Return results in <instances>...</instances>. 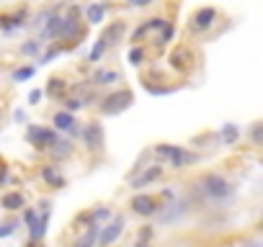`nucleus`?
Returning a JSON list of instances; mask_svg holds the SVG:
<instances>
[{
  "mask_svg": "<svg viewBox=\"0 0 263 247\" xmlns=\"http://www.w3.org/2000/svg\"><path fill=\"white\" fill-rule=\"evenodd\" d=\"M103 18H106V6H103V3H90V6H85V21H88V24L98 26V24H103Z\"/></svg>",
  "mask_w": 263,
  "mask_h": 247,
  "instance_id": "obj_13",
  "label": "nucleus"
},
{
  "mask_svg": "<svg viewBox=\"0 0 263 247\" xmlns=\"http://www.w3.org/2000/svg\"><path fill=\"white\" fill-rule=\"evenodd\" d=\"M16 232V224L13 221H6V224H0V237H11Z\"/></svg>",
  "mask_w": 263,
  "mask_h": 247,
  "instance_id": "obj_34",
  "label": "nucleus"
},
{
  "mask_svg": "<svg viewBox=\"0 0 263 247\" xmlns=\"http://www.w3.org/2000/svg\"><path fill=\"white\" fill-rule=\"evenodd\" d=\"M119 77L121 75L116 70H96L90 80H93V85H111V83H119Z\"/></svg>",
  "mask_w": 263,
  "mask_h": 247,
  "instance_id": "obj_15",
  "label": "nucleus"
},
{
  "mask_svg": "<svg viewBox=\"0 0 263 247\" xmlns=\"http://www.w3.org/2000/svg\"><path fill=\"white\" fill-rule=\"evenodd\" d=\"M42 95H44V90H39V88H34V90L29 93V103H31V106H39V100H42Z\"/></svg>",
  "mask_w": 263,
  "mask_h": 247,
  "instance_id": "obj_35",
  "label": "nucleus"
},
{
  "mask_svg": "<svg viewBox=\"0 0 263 247\" xmlns=\"http://www.w3.org/2000/svg\"><path fill=\"white\" fill-rule=\"evenodd\" d=\"M248 137H250V142H253L255 147H263V121L253 123L250 132H248Z\"/></svg>",
  "mask_w": 263,
  "mask_h": 247,
  "instance_id": "obj_24",
  "label": "nucleus"
},
{
  "mask_svg": "<svg viewBox=\"0 0 263 247\" xmlns=\"http://www.w3.org/2000/svg\"><path fill=\"white\" fill-rule=\"evenodd\" d=\"M34 75H36V67L26 65V67H18V70H13L11 80H13V83H26V80H31Z\"/></svg>",
  "mask_w": 263,
  "mask_h": 247,
  "instance_id": "obj_19",
  "label": "nucleus"
},
{
  "mask_svg": "<svg viewBox=\"0 0 263 247\" xmlns=\"http://www.w3.org/2000/svg\"><path fill=\"white\" fill-rule=\"evenodd\" d=\"M65 3H72V0H65Z\"/></svg>",
  "mask_w": 263,
  "mask_h": 247,
  "instance_id": "obj_41",
  "label": "nucleus"
},
{
  "mask_svg": "<svg viewBox=\"0 0 263 247\" xmlns=\"http://www.w3.org/2000/svg\"><path fill=\"white\" fill-rule=\"evenodd\" d=\"M106 52H108V47H106V44H103V42L98 39V42L93 44V49H90V54H88V62H98V59H101V57H103Z\"/></svg>",
  "mask_w": 263,
  "mask_h": 247,
  "instance_id": "obj_25",
  "label": "nucleus"
},
{
  "mask_svg": "<svg viewBox=\"0 0 263 247\" xmlns=\"http://www.w3.org/2000/svg\"><path fill=\"white\" fill-rule=\"evenodd\" d=\"M204 193L214 201H222L227 196H232V186L227 178H222L219 173H206L204 175Z\"/></svg>",
  "mask_w": 263,
  "mask_h": 247,
  "instance_id": "obj_4",
  "label": "nucleus"
},
{
  "mask_svg": "<svg viewBox=\"0 0 263 247\" xmlns=\"http://www.w3.org/2000/svg\"><path fill=\"white\" fill-rule=\"evenodd\" d=\"M26 142L34 145L36 150H52V147L60 142V137H57V129H49V127H29Z\"/></svg>",
  "mask_w": 263,
  "mask_h": 247,
  "instance_id": "obj_3",
  "label": "nucleus"
},
{
  "mask_svg": "<svg viewBox=\"0 0 263 247\" xmlns=\"http://www.w3.org/2000/svg\"><path fill=\"white\" fill-rule=\"evenodd\" d=\"M80 137H83V145L90 150V152H98L101 147H103V129H101V123H85L83 127V132H80Z\"/></svg>",
  "mask_w": 263,
  "mask_h": 247,
  "instance_id": "obj_8",
  "label": "nucleus"
},
{
  "mask_svg": "<svg viewBox=\"0 0 263 247\" xmlns=\"http://www.w3.org/2000/svg\"><path fill=\"white\" fill-rule=\"evenodd\" d=\"M62 49H65L62 44H57V47H52V49H47V52H44V54L39 57V62H42V65H47V62H52V59H54L57 54H62Z\"/></svg>",
  "mask_w": 263,
  "mask_h": 247,
  "instance_id": "obj_31",
  "label": "nucleus"
},
{
  "mask_svg": "<svg viewBox=\"0 0 263 247\" xmlns=\"http://www.w3.org/2000/svg\"><path fill=\"white\" fill-rule=\"evenodd\" d=\"M85 100H88V98H67V100H65V111H70V113H72V111H80V108L88 106Z\"/></svg>",
  "mask_w": 263,
  "mask_h": 247,
  "instance_id": "obj_30",
  "label": "nucleus"
},
{
  "mask_svg": "<svg viewBox=\"0 0 263 247\" xmlns=\"http://www.w3.org/2000/svg\"><path fill=\"white\" fill-rule=\"evenodd\" d=\"M65 90H67V85H65V80H60V77H52L44 93H47V95H52V98H60V95H62Z\"/></svg>",
  "mask_w": 263,
  "mask_h": 247,
  "instance_id": "obj_21",
  "label": "nucleus"
},
{
  "mask_svg": "<svg viewBox=\"0 0 263 247\" xmlns=\"http://www.w3.org/2000/svg\"><path fill=\"white\" fill-rule=\"evenodd\" d=\"M29 234H31V242L44 239V234H47V216H42L34 227H29Z\"/></svg>",
  "mask_w": 263,
  "mask_h": 247,
  "instance_id": "obj_22",
  "label": "nucleus"
},
{
  "mask_svg": "<svg viewBox=\"0 0 263 247\" xmlns=\"http://www.w3.org/2000/svg\"><path fill=\"white\" fill-rule=\"evenodd\" d=\"M126 3L132 6V8H145V6H150L153 0H126Z\"/></svg>",
  "mask_w": 263,
  "mask_h": 247,
  "instance_id": "obj_36",
  "label": "nucleus"
},
{
  "mask_svg": "<svg viewBox=\"0 0 263 247\" xmlns=\"http://www.w3.org/2000/svg\"><path fill=\"white\" fill-rule=\"evenodd\" d=\"M26 247H42V244H39V242H29Z\"/></svg>",
  "mask_w": 263,
  "mask_h": 247,
  "instance_id": "obj_39",
  "label": "nucleus"
},
{
  "mask_svg": "<svg viewBox=\"0 0 263 247\" xmlns=\"http://www.w3.org/2000/svg\"><path fill=\"white\" fill-rule=\"evenodd\" d=\"M24 221H26V227H34V224L39 221L36 211H34V209H26V211H24Z\"/></svg>",
  "mask_w": 263,
  "mask_h": 247,
  "instance_id": "obj_33",
  "label": "nucleus"
},
{
  "mask_svg": "<svg viewBox=\"0 0 263 247\" xmlns=\"http://www.w3.org/2000/svg\"><path fill=\"white\" fill-rule=\"evenodd\" d=\"M6 178H8V165H6L3 160H0V186L6 183Z\"/></svg>",
  "mask_w": 263,
  "mask_h": 247,
  "instance_id": "obj_37",
  "label": "nucleus"
},
{
  "mask_svg": "<svg viewBox=\"0 0 263 247\" xmlns=\"http://www.w3.org/2000/svg\"><path fill=\"white\" fill-rule=\"evenodd\" d=\"M52 123H54V129L57 132H70V134H75L78 132V127H75V116L70 113V111H57L54 113V118H52Z\"/></svg>",
  "mask_w": 263,
  "mask_h": 247,
  "instance_id": "obj_11",
  "label": "nucleus"
},
{
  "mask_svg": "<svg viewBox=\"0 0 263 247\" xmlns=\"http://www.w3.org/2000/svg\"><path fill=\"white\" fill-rule=\"evenodd\" d=\"M217 8H212V6H204V8H199L194 16H191V31H196V34H201V31H206V29H212L214 24H217Z\"/></svg>",
  "mask_w": 263,
  "mask_h": 247,
  "instance_id": "obj_5",
  "label": "nucleus"
},
{
  "mask_svg": "<svg viewBox=\"0 0 263 247\" xmlns=\"http://www.w3.org/2000/svg\"><path fill=\"white\" fill-rule=\"evenodd\" d=\"M21 26H26V11L16 13L13 18L11 16H0V29H3V31H16Z\"/></svg>",
  "mask_w": 263,
  "mask_h": 247,
  "instance_id": "obj_14",
  "label": "nucleus"
},
{
  "mask_svg": "<svg viewBox=\"0 0 263 247\" xmlns=\"http://www.w3.org/2000/svg\"><path fill=\"white\" fill-rule=\"evenodd\" d=\"M155 152H158L160 157H165L171 168H186V165H191V162L199 160L194 152H189V150H183V147H176V145H158Z\"/></svg>",
  "mask_w": 263,
  "mask_h": 247,
  "instance_id": "obj_2",
  "label": "nucleus"
},
{
  "mask_svg": "<svg viewBox=\"0 0 263 247\" xmlns=\"http://www.w3.org/2000/svg\"><path fill=\"white\" fill-rule=\"evenodd\" d=\"M150 237H153V227L142 229V232H140V242H137L135 247H150V244H147V239H150Z\"/></svg>",
  "mask_w": 263,
  "mask_h": 247,
  "instance_id": "obj_32",
  "label": "nucleus"
},
{
  "mask_svg": "<svg viewBox=\"0 0 263 247\" xmlns=\"http://www.w3.org/2000/svg\"><path fill=\"white\" fill-rule=\"evenodd\" d=\"M129 62L135 65V67H140V65L145 62V49H142V47H132V49H129Z\"/></svg>",
  "mask_w": 263,
  "mask_h": 247,
  "instance_id": "obj_27",
  "label": "nucleus"
},
{
  "mask_svg": "<svg viewBox=\"0 0 263 247\" xmlns=\"http://www.w3.org/2000/svg\"><path fill=\"white\" fill-rule=\"evenodd\" d=\"M132 209H135V214H140V216H153V214H158V201L147 193H140V196L132 198Z\"/></svg>",
  "mask_w": 263,
  "mask_h": 247,
  "instance_id": "obj_10",
  "label": "nucleus"
},
{
  "mask_svg": "<svg viewBox=\"0 0 263 247\" xmlns=\"http://www.w3.org/2000/svg\"><path fill=\"white\" fill-rule=\"evenodd\" d=\"M111 216V211L106 209V206H98V209H93L88 216H85V221H88V227H101V221H106Z\"/></svg>",
  "mask_w": 263,
  "mask_h": 247,
  "instance_id": "obj_17",
  "label": "nucleus"
},
{
  "mask_svg": "<svg viewBox=\"0 0 263 247\" xmlns=\"http://www.w3.org/2000/svg\"><path fill=\"white\" fill-rule=\"evenodd\" d=\"M237 139H240L237 123H224V127H222V142H224V145H235Z\"/></svg>",
  "mask_w": 263,
  "mask_h": 247,
  "instance_id": "obj_18",
  "label": "nucleus"
},
{
  "mask_svg": "<svg viewBox=\"0 0 263 247\" xmlns=\"http://www.w3.org/2000/svg\"><path fill=\"white\" fill-rule=\"evenodd\" d=\"M173 36H176V26L168 21V24H165V29H163V34H160V42H158V47H165L168 42H173Z\"/></svg>",
  "mask_w": 263,
  "mask_h": 247,
  "instance_id": "obj_28",
  "label": "nucleus"
},
{
  "mask_svg": "<svg viewBox=\"0 0 263 247\" xmlns=\"http://www.w3.org/2000/svg\"><path fill=\"white\" fill-rule=\"evenodd\" d=\"M39 49H42V42H39V39H29V42L21 47V54H24V57H34Z\"/></svg>",
  "mask_w": 263,
  "mask_h": 247,
  "instance_id": "obj_26",
  "label": "nucleus"
},
{
  "mask_svg": "<svg viewBox=\"0 0 263 247\" xmlns=\"http://www.w3.org/2000/svg\"><path fill=\"white\" fill-rule=\"evenodd\" d=\"M42 178H44L52 188H62V186H65V178H60V175L54 173V168H44V170H42Z\"/></svg>",
  "mask_w": 263,
  "mask_h": 247,
  "instance_id": "obj_23",
  "label": "nucleus"
},
{
  "mask_svg": "<svg viewBox=\"0 0 263 247\" xmlns=\"http://www.w3.org/2000/svg\"><path fill=\"white\" fill-rule=\"evenodd\" d=\"M49 152H52L54 157H67V155L72 152V145H70V142H57Z\"/></svg>",
  "mask_w": 263,
  "mask_h": 247,
  "instance_id": "obj_29",
  "label": "nucleus"
},
{
  "mask_svg": "<svg viewBox=\"0 0 263 247\" xmlns=\"http://www.w3.org/2000/svg\"><path fill=\"white\" fill-rule=\"evenodd\" d=\"M13 118H16V121H26V113H24V111H21V108H18V111H16V113H13Z\"/></svg>",
  "mask_w": 263,
  "mask_h": 247,
  "instance_id": "obj_38",
  "label": "nucleus"
},
{
  "mask_svg": "<svg viewBox=\"0 0 263 247\" xmlns=\"http://www.w3.org/2000/svg\"><path fill=\"white\" fill-rule=\"evenodd\" d=\"M124 34H126V21H111L108 26H103V31H101V42L111 49L114 44H119L121 39H124Z\"/></svg>",
  "mask_w": 263,
  "mask_h": 247,
  "instance_id": "obj_9",
  "label": "nucleus"
},
{
  "mask_svg": "<svg viewBox=\"0 0 263 247\" xmlns=\"http://www.w3.org/2000/svg\"><path fill=\"white\" fill-rule=\"evenodd\" d=\"M0 206L8 209V211H18V209H24V196H21L18 191L6 193V196H3V201H0Z\"/></svg>",
  "mask_w": 263,
  "mask_h": 247,
  "instance_id": "obj_16",
  "label": "nucleus"
},
{
  "mask_svg": "<svg viewBox=\"0 0 263 247\" xmlns=\"http://www.w3.org/2000/svg\"><path fill=\"white\" fill-rule=\"evenodd\" d=\"M248 247H263V244H260V242H255V244H248Z\"/></svg>",
  "mask_w": 263,
  "mask_h": 247,
  "instance_id": "obj_40",
  "label": "nucleus"
},
{
  "mask_svg": "<svg viewBox=\"0 0 263 247\" xmlns=\"http://www.w3.org/2000/svg\"><path fill=\"white\" fill-rule=\"evenodd\" d=\"M98 242V227H88V232L75 242V247H93Z\"/></svg>",
  "mask_w": 263,
  "mask_h": 247,
  "instance_id": "obj_20",
  "label": "nucleus"
},
{
  "mask_svg": "<svg viewBox=\"0 0 263 247\" xmlns=\"http://www.w3.org/2000/svg\"><path fill=\"white\" fill-rule=\"evenodd\" d=\"M132 103H135V95H132V90H114V93H108V95L101 100V113H103V116H116V113L126 111Z\"/></svg>",
  "mask_w": 263,
  "mask_h": 247,
  "instance_id": "obj_1",
  "label": "nucleus"
},
{
  "mask_svg": "<svg viewBox=\"0 0 263 247\" xmlns=\"http://www.w3.org/2000/svg\"><path fill=\"white\" fill-rule=\"evenodd\" d=\"M124 232V216H114L108 224H103V229L98 232V247H108L114 244Z\"/></svg>",
  "mask_w": 263,
  "mask_h": 247,
  "instance_id": "obj_6",
  "label": "nucleus"
},
{
  "mask_svg": "<svg viewBox=\"0 0 263 247\" xmlns=\"http://www.w3.org/2000/svg\"><path fill=\"white\" fill-rule=\"evenodd\" d=\"M78 34H80V21H78V8H72L70 13L62 16L57 39H60V42H70V39H75Z\"/></svg>",
  "mask_w": 263,
  "mask_h": 247,
  "instance_id": "obj_7",
  "label": "nucleus"
},
{
  "mask_svg": "<svg viewBox=\"0 0 263 247\" xmlns=\"http://www.w3.org/2000/svg\"><path fill=\"white\" fill-rule=\"evenodd\" d=\"M160 175H163V165H153V168H147V170H145V173H142L140 178H135V183H132V188H137V191H140V188L150 186L153 180H158Z\"/></svg>",
  "mask_w": 263,
  "mask_h": 247,
  "instance_id": "obj_12",
  "label": "nucleus"
}]
</instances>
